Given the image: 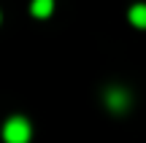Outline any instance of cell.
<instances>
[{"label": "cell", "instance_id": "3957f363", "mask_svg": "<svg viewBox=\"0 0 146 143\" xmlns=\"http://www.w3.org/2000/svg\"><path fill=\"white\" fill-rule=\"evenodd\" d=\"M30 11H33V16H38V19H46V16L54 11V0H33Z\"/></svg>", "mask_w": 146, "mask_h": 143}, {"label": "cell", "instance_id": "277c9868", "mask_svg": "<svg viewBox=\"0 0 146 143\" xmlns=\"http://www.w3.org/2000/svg\"><path fill=\"white\" fill-rule=\"evenodd\" d=\"M130 24L146 30V3H138V5H133V8H130Z\"/></svg>", "mask_w": 146, "mask_h": 143}, {"label": "cell", "instance_id": "6da1fadb", "mask_svg": "<svg viewBox=\"0 0 146 143\" xmlns=\"http://www.w3.org/2000/svg\"><path fill=\"white\" fill-rule=\"evenodd\" d=\"M30 135H33V127H30V122H27V119H22V116L8 119V122H5V127H3L5 143H27V140H30Z\"/></svg>", "mask_w": 146, "mask_h": 143}, {"label": "cell", "instance_id": "7a4b0ae2", "mask_svg": "<svg viewBox=\"0 0 146 143\" xmlns=\"http://www.w3.org/2000/svg\"><path fill=\"white\" fill-rule=\"evenodd\" d=\"M106 103H108L111 111H125L127 103H130V97H127L125 89H108V95H106Z\"/></svg>", "mask_w": 146, "mask_h": 143}]
</instances>
